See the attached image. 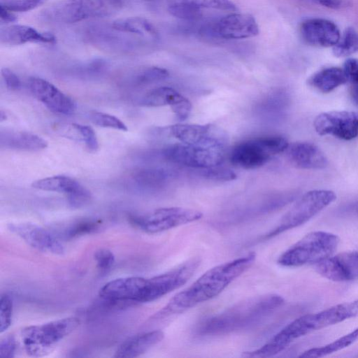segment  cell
I'll use <instances>...</instances> for the list:
<instances>
[{
    "instance_id": "cell-1",
    "label": "cell",
    "mask_w": 358,
    "mask_h": 358,
    "mask_svg": "<svg viewBox=\"0 0 358 358\" xmlns=\"http://www.w3.org/2000/svg\"><path fill=\"white\" fill-rule=\"evenodd\" d=\"M255 252L217 265L201 275L191 285L176 294L167 304L152 315V320L181 313L218 296L235 279L254 264Z\"/></svg>"
},
{
    "instance_id": "cell-2",
    "label": "cell",
    "mask_w": 358,
    "mask_h": 358,
    "mask_svg": "<svg viewBox=\"0 0 358 358\" xmlns=\"http://www.w3.org/2000/svg\"><path fill=\"white\" fill-rule=\"evenodd\" d=\"M284 303V298L276 294L245 299L205 319L199 324L197 332L202 336H217L246 329L261 322Z\"/></svg>"
},
{
    "instance_id": "cell-3",
    "label": "cell",
    "mask_w": 358,
    "mask_h": 358,
    "mask_svg": "<svg viewBox=\"0 0 358 358\" xmlns=\"http://www.w3.org/2000/svg\"><path fill=\"white\" fill-rule=\"evenodd\" d=\"M357 316L358 299L336 304L318 313L304 315L291 322L258 348L257 355L260 357L274 356L301 336Z\"/></svg>"
},
{
    "instance_id": "cell-4",
    "label": "cell",
    "mask_w": 358,
    "mask_h": 358,
    "mask_svg": "<svg viewBox=\"0 0 358 358\" xmlns=\"http://www.w3.org/2000/svg\"><path fill=\"white\" fill-rule=\"evenodd\" d=\"M124 4V0H60L43 10L40 17L48 22L70 24L113 15Z\"/></svg>"
},
{
    "instance_id": "cell-5",
    "label": "cell",
    "mask_w": 358,
    "mask_h": 358,
    "mask_svg": "<svg viewBox=\"0 0 358 358\" xmlns=\"http://www.w3.org/2000/svg\"><path fill=\"white\" fill-rule=\"evenodd\" d=\"M340 242L339 237L330 232L312 231L290 246L278 259L286 267H297L318 263L331 256Z\"/></svg>"
},
{
    "instance_id": "cell-6",
    "label": "cell",
    "mask_w": 358,
    "mask_h": 358,
    "mask_svg": "<svg viewBox=\"0 0 358 358\" xmlns=\"http://www.w3.org/2000/svg\"><path fill=\"white\" fill-rule=\"evenodd\" d=\"M80 324L79 318L69 317L24 327L20 333L25 352L31 357H43L51 352L63 338Z\"/></svg>"
},
{
    "instance_id": "cell-7",
    "label": "cell",
    "mask_w": 358,
    "mask_h": 358,
    "mask_svg": "<svg viewBox=\"0 0 358 358\" xmlns=\"http://www.w3.org/2000/svg\"><path fill=\"white\" fill-rule=\"evenodd\" d=\"M287 140L278 135L257 137L236 145L229 155L231 163L245 169H254L266 164L273 156L287 149Z\"/></svg>"
},
{
    "instance_id": "cell-8",
    "label": "cell",
    "mask_w": 358,
    "mask_h": 358,
    "mask_svg": "<svg viewBox=\"0 0 358 358\" xmlns=\"http://www.w3.org/2000/svg\"><path fill=\"white\" fill-rule=\"evenodd\" d=\"M336 195L331 190L314 189L303 194L282 217L278 225L263 239H268L303 224L334 202Z\"/></svg>"
},
{
    "instance_id": "cell-9",
    "label": "cell",
    "mask_w": 358,
    "mask_h": 358,
    "mask_svg": "<svg viewBox=\"0 0 358 358\" xmlns=\"http://www.w3.org/2000/svg\"><path fill=\"white\" fill-rule=\"evenodd\" d=\"M84 38L96 48L123 53L141 50L154 43L137 35L115 29L110 24L89 26L85 30Z\"/></svg>"
},
{
    "instance_id": "cell-10",
    "label": "cell",
    "mask_w": 358,
    "mask_h": 358,
    "mask_svg": "<svg viewBox=\"0 0 358 358\" xmlns=\"http://www.w3.org/2000/svg\"><path fill=\"white\" fill-rule=\"evenodd\" d=\"M203 213L197 210L182 207H166L150 213L134 215L131 222L142 231L156 234L200 220Z\"/></svg>"
},
{
    "instance_id": "cell-11",
    "label": "cell",
    "mask_w": 358,
    "mask_h": 358,
    "mask_svg": "<svg viewBox=\"0 0 358 358\" xmlns=\"http://www.w3.org/2000/svg\"><path fill=\"white\" fill-rule=\"evenodd\" d=\"M167 160L199 169L221 165L224 161L222 149L176 143L163 150Z\"/></svg>"
},
{
    "instance_id": "cell-12",
    "label": "cell",
    "mask_w": 358,
    "mask_h": 358,
    "mask_svg": "<svg viewBox=\"0 0 358 358\" xmlns=\"http://www.w3.org/2000/svg\"><path fill=\"white\" fill-rule=\"evenodd\" d=\"M168 129L172 136L185 144L223 149L228 141L227 133L213 124H176Z\"/></svg>"
},
{
    "instance_id": "cell-13",
    "label": "cell",
    "mask_w": 358,
    "mask_h": 358,
    "mask_svg": "<svg viewBox=\"0 0 358 358\" xmlns=\"http://www.w3.org/2000/svg\"><path fill=\"white\" fill-rule=\"evenodd\" d=\"M313 125L320 136L331 135L343 140H352L358 136V112L322 113L315 117Z\"/></svg>"
},
{
    "instance_id": "cell-14",
    "label": "cell",
    "mask_w": 358,
    "mask_h": 358,
    "mask_svg": "<svg viewBox=\"0 0 358 358\" xmlns=\"http://www.w3.org/2000/svg\"><path fill=\"white\" fill-rule=\"evenodd\" d=\"M210 34L223 39H244L256 36L259 29L255 18L248 13H231L216 21L210 28Z\"/></svg>"
},
{
    "instance_id": "cell-15",
    "label": "cell",
    "mask_w": 358,
    "mask_h": 358,
    "mask_svg": "<svg viewBox=\"0 0 358 358\" xmlns=\"http://www.w3.org/2000/svg\"><path fill=\"white\" fill-rule=\"evenodd\" d=\"M316 271L335 282L358 278V252H344L330 256L316 264Z\"/></svg>"
},
{
    "instance_id": "cell-16",
    "label": "cell",
    "mask_w": 358,
    "mask_h": 358,
    "mask_svg": "<svg viewBox=\"0 0 358 358\" xmlns=\"http://www.w3.org/2000/svg\"><path fill=\"white\" fill-rule=\"evenodd\" d=\"M29 86L33 95L52 112L64 115L74 113L75 102L50 82L33 77Z\"/></svg>"
},
{
    "instance_id": "cell-17",
    "label": "cell",
    "mask_w": 358,
    "mask_h": 358,
    "mask_svg": "<svg viewBox=\"0 0 358 358\" xmlns=\"http://www.w3.org/2000/svg\"><path fill=\"white\" fill-rule=\"evenodd\" d=\"M31 186L38 189L65 194L69 204L80 208L92 199L91 193L78 182L65 176H50L34 181Z\"/></svg>"
},
{
    "instance_id": "cell-18",
    "label": "cell",
    "mask_w": 358,
    "mask_h": 358,
    "mask_svg": "<svg viewBox=\"0 0 358 358\" xmlns=\"http://www.w3.org/2000/svg\"><path fill=\"white\" fill-rule=\"evenodd\" d=\"M8 229L21 238L27 244L38 251L61 255L64 252L63 245L48 231L32 223L10 224Z\"/></svg>"
},
{
    "instance_id": "cell-19",
    "label": "cell",
    "mask_w": 358,
    "mask_h": 358,
    "mask_svg": "<svg viewBox=\"0 0 358 358\" xmlns=\"http://www.w3.org/2000/svg\"><path fill=\"white\" fill-rule=\"evenodd\" d=\"M145 278L127 277L113 280L99 290V296L105 301L113 303H140Z\"/></svg>"
},
{
    "instance_id": "cell-20",
    "label": "cell",
    "mask_w": 358,
    "mask_h": 358,
    "mask_svg": "<svg viewBox=\"0 0 358 358\" xmlns=\"http://www.w3.org/2000/svg\"><path fill=\"white\" fill-rule=\"evenodd\" d=\"M300 34L306 43L322 48L334 46L341 38L340 31L336 24L323 18L304 20L300 26Z\"/></svg>"
},
{
    "instance_id": "cell-21",
    "label": "cell",
    "mask_w": 358,
    "mask_h": 358,
    "mask_svg": "<svg viewBox=\"0 0 358 358\" xmlns=\"http://www.w3.org/2000/svg\"><path fill=\"white\" fill-rule=\"evenodd\" d=\"M285 152L290 163L299 169H322L328 164L324 152L310 142L289 143Z\"/></svg>"
},
{
    "instance_id": "cell-22",
    "label": "cell",
    "mask_w": 358,
    "mask_h": 358,
    "mask_svg": "<svg viewBox=\"0 0 358 358\" xmlns=\"http://www.w3.org/2000/svg\"><path fill=\"white\" fill-rule=\"evenodd\" d=\"M0 41L7 45H19L28 43H55V36L47 32H41L29 26L13 24L2 27L0 30Z\"/></svg>"
},
{
    "instance_id": "cell-23",
    "label": "cell",
    "mask_w": 358,
    "mask_h": 358,
    "mask_svg": "<svg viewBox=\"0 0 358 358\" xmlns=\"http://www.w3.org/2000/svg\"><path fill=\"white\" fill-rule=\"evenodd\" d=\"M164 337V332L155 330L132 336L123 341L117 348L114 357H137L158 344Z\"/></svg>"
},
{
    "instance_id": "cell-24",
    "label": "cell",
    "mask_w": 358,
    "mask_h": 358,
    "mask_svg": "<svg viewBox=\"0 0 358 358\" xmlns=\"http://www.w3.org/2000/svg\"><path fill=\"white\" fill-rule=\"evenodd\" d=\"M1 148L22 151H38L47 148L48 142L41 136L22 131H1Z\"/></svg>"
},
{
    "instance_id": "cell-25",
    "label": "cell",
    "mask_w": 358,
    "mask_h": 358,
    "mask_svg": "<svg viewBox=\"0 0 358 358\" xmlns=\"http://www.w3.org/2000/svg\"><path fill=\"white\" fill-rule=\"evenodd\" d=\"M348 82L343 69L328 67L314 73L308 80V83L318 91L328 93Z\"/></svg>"
},
{
    "instance_id": "cell-26",
    "label": "cell",
    "mask_w": 358,
    "mask_h": 358,
    "mask_svg": "<svg viewBox=\"0 0 358 358\" xmlns=\"http://www.w3.org/2000/svg\"><path fill=\"white\" fill-rule=\"evenodd\" d=\"M110 24L115 29L137 35L152 42H155L159 38V34L155 26L143 17L118 19L112 22Z\"/></svg>"
},
{
    "instance_id": "cell-27",
    "label": "cell",
    "mask_w": 358,
    "mask_h": 358,
    "mask_svg": "<svg viewBox=\"0 0 358 358\" xmlns=\"http://www.w3.org/2000/svg\"><path fill=\"white\" fill-rule=\"evenodd\" d=\"M183 96L169 87H159L148 92L142 98L141 103L145 106L157 107L169 106L172 108Z\"/></svg>"
},
{
    "instance_id": "cell-28",
    "label": "cell",
    "mask_w": 358,
    "mask_h": 358,
    "mask_svg": "<svg viewBox=\"0 0 358 358\" xmlns=\"http://www.w3.org/2000/svg\"><path fill=\"white\" fill-rule=\"evenodd\" d=\"M358 341V327L351 332L327 345L309 349L301 353L299 357H322L345 349Z\"/></svg>"
},
{
    "instance_id": "cell-29",
    "label": "cell",
    "mask_w": 358,
    "mask_h": 358,
    "mask_svg": "<svg viewBox=\"0 0 358 358\" xmlns=\"http://www.w3.org/2000/svg\"><path fill=\"white\" fill-rule=\"evenodd\" d=\"M66 127L70 131H66L65 136L83 142L90 151L94 152L98 149L99 142L96 134L91 127L73 123L67 125Z\"/></svg>"
},
{
    "instance_id": "cell-30",
    "label": "cell",
    "mask_w": 358,
    "mask_h": 358,
    "mask_svg": "<svg viewBox=\"0 0 358 358\" xmlns=\"http://www.w3.org/2000/svg\"><path fill=\"white\" fill-rule=\"evenodd\" d=\"M332 52L337 57L350 56L358 52V32L353 27L345 29L339 41L332 47Z\"/></svg>"
},
{
    "instance_id": "cell-31",
    "label": "cell",
    "mask_w": 358,
    "mask_h": 358,
    "mask_svg": "<svg viewBox=\"0 0 358 358\" xmlns=\"http://www.w3.org/2000/svg\"><path fill=\"white\" fill-rule=\"evenodd\" d=\"M169 76V73L166 69L150 66L137 71L134 76L133 80L136 85H148L163 80Z\"/></svg>"
},
{
    "instance_id": "cell-32",
    "label": "cell",
    "mask_w": 358,
    "mask_h": 358,
    "mask_svg": "<svg viewBox=\"0 0 358 358\" xmlns=\"http://www.w3.org/2000/svg\"><path fill=\"white\" fill-rule=\"evenodd\" d=\"M168 11L173 16L186 20H195L201 17V8L182 2L168 3Z\"/></svg>"
},
{
    "instance_id": "cell-33",
    "label": "cell",
    "mask_w": 358,
    "mask_h": 358,
    "mask_svg": "<svg viewBox=\"0 0 358 358\" xmlns=\"http://www.w3.org/2000/svg\"><path fill=\"white\" fill-rule=\"evenodd\" d=\"M91 122L99 127L112 128L120 131H127V127L119 118L102 112L93 111L90 114Z\"/></svg>"
},
{
    "instance_id": "cell-34",
    "label": "cell",
    "mask_w": 358,
    "mask_h": 358,
    "mask_svg": "<svg viewBox=\"0 0 358 358\" xmlns=\"http://www.w3.org/2000/svg\"><path fill=\"white\" fill-rule=\"evenodd\" d=\"M168 3L182 2L189 3L199 8H213L222 10H236V5L231 0H166Z\"/></svg>"
},
{
    "instance_id": "cell-35",
    "label": "cell",
    "mask_w": 358,
    "mask_h": 358,
    "mask_svg": "<svg viewBox=\"0 0 358 358\" xmlns=\"http://www.w3.org/2000/svg\"><path fill=\"white\" fill-rule=\"evenodd\" d=\"M13 299L8 294H3L0 299V332L7 330L11 324L13 317Z\"/></svg>"
},
{
    "instance_id": "cell-36",
    "label": "cell",
    "mask_w": 358,
    "mask_h": 358,
    "mask_svg": "<svg viewBox=\"0 0 358 358\" xmlns=\"http://www.w3.org/2000/svg\"><path fill=\"white\" fill-rule=\"evenodd\" d=\"M200 175L212 180L230 181L236 178V174L231 169L220 167L219 166H212L200 169Z\"/></svg>"
},
{
    "instance_id": "cell-37",
    "label": "cell",
    "mask_w": 358,
    "mask_h": 358,
    "mask_svg": "<svg viewBox=\"0 0 358 358\" xmlns=\"http://www.w3.org/2000/svg\"><path fill=\"white\" fill-rule=\"evenodd\" d=\"M46 0H1L0 6L11 12H27L42 5Z\"/></svg>"
},
{
    "instance_id": "cell-38",
    "label": "cell",
    "mask_w": 358,
    "mask_h": 358,
    "mask_svg": "<svg viewBox=\"0 0 358 358\" xmlns=\"http://www.w3.org/2000/svg\"><path fill=\"white\" fill-rule=\"evenodd\" d=\"M96 267L101 273H107L111 269L115 263V256L108 249L101 248L96 250L94 255Z\"/></svg>"
},
{
    "instance_id": "cell-39",
    "label": "cell",
    "mask_w": 358,
    "mask_h": 358,
    "mask_svg": "<svg viewBox=\"0 0 358 358\" xmlns=\"http://www.w3.org/2000/svg\"><path fill=\"white\" fill-rule=\"evenodd\" d=\"M162 173L155 170H141L134 175V180L141 187H147L155 185L160 181Z\"/></svg>"
},
{
    "instance_id": "cell-40",
    "label": "cell",
    "mask_w": 358,
    "mask_h": 358,
    "mask_svg": "<svg viewBox=\"0 0 358 358\" xmlns=\"http://www.w3.org/2000/svg\"><path fill=\"white\" fill-rule=\"evenodd\" d=\"M100 222L94 220H85L76 223L67 231L68 236L74 237L96 231Z\"/></svg>"
},
{
    "instance_id": "cell-41",
    "label": "cell",
    "mask_w": 358,
    "mask_h": 358,
    "mask_svg": "<svg viewBox=\"0 0 358 358\" xmlns=\"http://www.w3.org/2000/svg\"><path fill=\"white\" fill-rule=\"evenodd\" d=\"M17 343L13 335H7L0 342V357L11 358L15 356Z\"/></svg>"
},
{
    "instance_id": "cell-42",
    "label": "cell",
    "mask_w": 358,
    "mask_h": 358,
    "mask_svg": "<svg viewBox=\"0 0 358 358\" xmlns=\"http://www.w3.org/2000/svg\"><path fill=\"white\" fill-rule=\"evenodd\" d=\"M343 69L350 85L358 84V59H348L344 63Z\"/></svg>"
},
{
    "instance_id": "cell-43",
    "label": "cell",
    "mask_w": 358,
    "mask_h": 358,
    "mask_svg": "<svg viewBox=\"0 0 358 358\" xmlns=\"http://www.w3.org/2000/svg\"><path fill=\"white\" fill-rule=\"evenodd\" d=\"M334 10L346 8L352 5L351 0H301Z\"/></svg>"
},
{
    "instance_id": "cell-44",
    "label": "cell",
    "mask_w": 358,
    "mask_h": 358,
    "mask_svg": "<svg viewBox=\"0 0 358 358\" xmlns=\"http://www.w3.org/2000/svg\"><path fill=\"white\" fill-rule=\"evenodd\" d=\"M1 76L8 89L18 90L21 87V81L19 77L8 68L1 69Z\"/></svg>"
},
{
    "instance_id": "cell-45",
    "label": "cell",
    "mask_w": 358,
    "mask_h": 358,
    "mask_svg": "<svg viewBox=\"0 0 358 358\" xmlns=\"http://www.w3.org/2000/svg\"><path fill=\"white\" fill-rule=\"evenodd\" d=\"M0 18L3 22H14L17 20L16 16L10 10L0 6Z\"/></svg>"
},
{
    "instance_id": "cell-46",
    "label": "cell",
    "mask_w": 358,
    "mask_h": 358,
    "mask_svg": "<svg viewBox=\"0 0 358 358\" xmlns=\"http://www.w3.org/2000/svg\"><path fill=\"white\" fill-rule=\"evenodd\" d=\"M350 94L354 102L358 106V84L350 85Z\"/></svg>"
},
{
    "instance_id": "cell-47",
    "label": "cell",
    "mask_w": 358,
    "mask_h": 358,
    "mask_svg": "<svg viewBox=\"0 0 358 358\" xmlns=\"http://www.w3.org/2000/svg\"><path fill=\"white\" fill-rule=\"evenodd\" d=\"M6 118H7V117L6 115V113L1 110V113H0L1 122L6 120Z\"/></svg>"
}]
</instances>
